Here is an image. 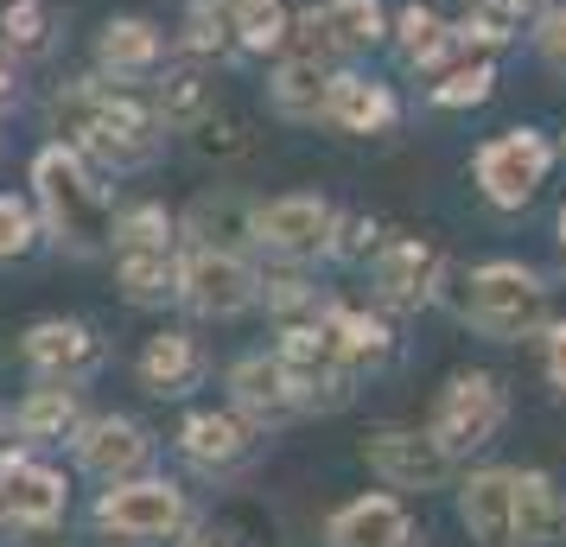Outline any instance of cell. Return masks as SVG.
Here are the masks:
<instances>
[{
	"label": "cell",
	"mask_w": 566,
	"mask_h": 547,
	"mask_svg": "<svg viewBox=\"0 0 566 547\" xmlns=\"http://www.w3.org/2000/svg\"><path fill=\"white\" fill-rule=\"evenodd\" d=\"M230 395L249 408V414H293L300 408V395L286 382L281 357H249V364L230 369Z\"/></svg>",
	"instance_id": "ac0fdd59"
},
{
	"label": "cell",
	"mask_w": 566,
	"mask_h": 547,
	"mask_svg": "<svg viewBox=\"0 0 566 547\" xmlns=\"http://www.w3.org/2000/svg\"><path fill=\"white\" fill-rule=\"evenodd\" d=\"M198 344L179 338V332H166V338H154L147 350H140V376H147V389L159 395H185L191 382H198Z\"/></svg>",
	"instance_id": "ffe728a7"
},
{
	"label": "cell",
	"mask_w": 566,
	"mask_h": 547,
	"mask_svg": "<svg viewBox=\"0 0 566 547\" xmlns=\"http://www.w3.org/2000/svg\"><path fill=\"white\" fill-rule=\"evenodd\" d=\"M325 90H332L325 64H318V57H293L281 71V83H274V103H281L286 115H318V108H325Z\"/></svg>",
	"instance_id": "603a6c76"
},
{
	"label": "cell",
	"mask_w": 566,
	"mask_h": 547,
	"mask_svg": "<svg viewBox=\"0 0 566 547\" xmlns=\"http://www.w3.org/2000/svg\"><path fill=\"white\" fill-rule=\"evenodd\" d=\"M27 242H32V210L0 198V255H20Z\"/></svg>",
	"instance_id": "d590c367"
},
{
	"label": "cell",
	"mask_w": 566,
	"mask_h": 547,
	"mask_svg": "<svg viewBox=\"0 0 566 547\" xmlns=\"http://www.w3.org/2000/svg\"><path fill=\"white\" fill-rule=\"evenodd\" d=\"M32 179H39V204H45V223H52L57 242H71L77 255H96L108 242V204L90 185L83 159L71 147H52V154H39Z\"/></svg>",
	"instance_id": "7a4b0ae2"
},
{
	"label": "cell",
	"mask_w": 566,
	"mask_h": 547,
	"mask_svg": "<svg viewBox=\"0 0 566 547\" xmlns=\"http://www.w3.org/2000/svg\"><path fill=\"white\" fill-rule=\"evenodd\" d=\"M57 128L77 134L90 154L115 166V172H128V166H147L159 147V128L154 115L128 96H103V90H71L64 103H57Z\"/></svg>",
	"instance_id": "6da1fadb"
},
{
	"label": "cell",
	"mask_w": 566,
	"mask_h": 547,
	"mask_svg": "<svg viewBox=\"0 0 566 547\" xmlns=\"http://www.w3.org/2000/svg\"><path fill=\"white\" fill-rule=\"evenodd\" d=\"M541 306H547V287H541L528 267L515 261H490L484 274H471V293H464L459 313L484 332V338H522L541 325Z\"/></svg>",
	"instance_id": "3957f363"
},
{
	"label": "cell",
	"mask_w": 566,
	"mask_h": 547,
	"mask_svg": "<svg viewBox=\"0 0 566 547\" xmlns=\"http://www.w3.org/2000/svg\"><path fill=\"white\" fill-rule=\"evenodd\" d=\"M122 255V287H128V299H166V287H172V249H115Z\"/></svg>",
	"instance_id": "7402d4cb"
},
{
	"label": "cell",
	"mask_w": 566,
	"mask_h": 547,
	"mask_svg": "<svg viewBox=\"0 0 566 547\" xmlns=\"http://www.w3.org/2000/svg\"><path fill=\"white\" fill-rule=\"evenodd\" d=\"M325 535H332V547H420L408 509L395 496H357V503H344Z\"/></svg>",
	"instance_id": "8fae6325"
},
{
	"label": "cell",
	"mask_w": 566,
	"mask_h": 547,
	"mask_svg": "<svg viewBox=\"0 0 566 547\" xmlns=\"http://www.w3.org/2000/svg\"><path fill=\"white\" fill-rule=\"evenodd\" d=\"M159 57V32L147 20H115L103 32V64L108 71H147Z\"/></svg>",
	"instance_id": "cb8c5ba5"
},
{
	"label": "cell",
	"mask_w": 566,
	"mask_h": 547,
	"mask_svg": "<svg viewBox=\"0 0 566 547\" xmlns=\"http://www.w3.org/2000/svg\"><path fill=\"white\" fill-rule=\"evenodd\" d=\"M541 172H547L541 134H503V140H490L484 154H478V185L490 191V204H503V210L528 204Z\"/></svg>",
	"instance_id": "ba28073f"
},
{
	"label": "cell",
	"mask_w": 566,
	"mask_h": 547,
	"mask_svg": "<svg viewBox=\"0 0 566 547\" xmlns=\"http://www.w3.org/2000/svg\"><path fill=\"white\" fill-rule=\"evenodd\" d=\"M484 96H490V64H471V71H459L452 83H439V103H446V108L484 103Z\"/></svg>",
	"instance_id": "836d02e7"
},
{
	"label": "cell",
	"mask_w": 566,
	"mask_h": 547,
	"mask_svg": "<svg viewBox=\"0 0 566 547\" xmlns=\"http://www.w3.org/2000/svg\"><path fill=\"white\" fill-rule=\"evenodd\" d=\"M547 376H554V389H566V325L547 332Z\"/></svg>",
	"instance_id": "ab89813d"
},
{
	"label": "cell",
	"mask_w": 566,
	"mask_h": 547,
	"mask_svg": "<svg viewBox=\"0 0 566 547\" xmlns=\"http://www.w3.org/2000/svg\"><path fill=\"white\" fill-rule=\"evenodd\" d=\"M13 103V83H7V71H0V108Z\"/></svg>",
	"instance_id": "b9f144b4"
},
{
	"label": "cell",
	"mask_w": 566,
	"mask_h": 547,
	"mask_svg": "<svg viewBox=\"0 0 566 547\" xmlns=\"http://www.w3.org/2000/svg\"><path fill=\"white\" fill-rule=\"evenodd\" d=\"M401 45H408L413 64H439L446 45H452V32L439 27L433 13H420V7H413V13H401Z\"/></svg>",
	"instance_id": "f1b7e54d"
},
{
	"label": "cell",
	"mask_w": 566,
	"mask_h": 547,
	"mask_svg": "<svg viewBox=\"0 0 566 547\" xmlns=\"http://www.w3.org/2000/svg\"><path fill=\"white\" fill-rule=\"evenodd\" d=\"M242 39H249L255 52H268V45H281V39H286V20H281V7H274V13H261V20H249V27H242Z\"/></svg>",
	"instance_id": "74e56055"
},
{
	"label": "cell",
	"mask_w": 566,
	"mask_h": 547,
	"mask_svg": "<svg viewBox=\"0 0 566 547\" xmlns=\"http://www.w3.org/2000/svg\"><path fill=\"white\" fill-rule=\"evenodd\" d=\"M325 115H332L337 128H350V134H376V128L395 122V103H388V90H376V83H363V77H332Z\"/></svg>",
	"instance_id": "d6986e66"
},
{
	"label": "cell",
	"mask_w": 566,
	"mask_h": 547,
	"mask_svg": "<svg viewBox=\"0 0 566 547\" xmlns=\"http://www.w3.org/2000/svg\"><path fill=\"white\" fill-rule=\"evenodd\" d=\"M77 465L103 484H122L147 465V433L134 420H90L77 433Z\"/></svg>",
	"instance_id": "5bb4252c"
},
{
	"label": "cell",
	"mask_w": 566,
	"mask_h": 547,
	"mask_svg": "<svg viewBox=\"0 0 566 547\" xmlns=\"http://www.w3.org/2000/svg\"><path fill=\"white\" fill-rule=\"evenodd\" d=\"M363 459L395 491H433V484H446V471H452V459L439 452L433 433H401V427L376 433V440L363 445Z\"/></svg>",
	"instance_id": "52a82bcc"
},
{
	"label": "cell",
	"mask_w": 566,
	"mask_h": 547,
	"mask_svg": "<svg viewBox=\"0 0 566 547\" xmlns=\"http://www.w3.org/2000/svg\"><path fill=\"white\" fill-rule=\"evenodd\" d=\"M27 357H32V369H45L52 382H71L83 369H96L103 344L90 338V325H77V318H45V325L27 332Z\"/></svg>",
	"instance_id": "9a60e30c"
},
{
	"label": "cell",
	"mask_w": 566,
	"mask_h": 547,
	"mask_svg": "<svg viewBox=\"0 0 566 547\" xmlns=\"http://www.w3.org/2000/svg\"><path fill=\"white\" fill-rule=\"evenodd\" d=\"M503 389H496V376H452V389L439 395V408H433V433L439 452L446 459H471V452H484L490 440H496V427H503Z\"/></svg>",
	"instance_id": "277c9868"
},
{
	"label": "cell",
	"mask_w": 566,
	"mask_h": 547,
	"mask_svg": "<svg viewBox=\"0 0 566 547\" xmlns=\"http://www.w3.org/2000/svg\"><path fill=\"white\" fill-rule=\"evenodd\" d=\"M13 427H20L27 440H64V433L77 427V401H71V389H39V395L20 401Z\"/></svg>",
	"instance_id": "44dd1931"
},
{
	"label": "cell",
	"mask_w": 566,
	"mask_h": 547,
	"mask_svg": "<svg viewBox=\"0 0 566 547\" xmlns=\"http://www.w3.org/2000/svg\"><path fill=\"white\" fill-rule=\"evenodd\" d=\"M7 39H13V45H39V39H45V7H39V0H13V7H7Z\"/></svg>",
	"instance_id": "e575fe53"
},
{
	"label": "cell",
	"mask_w": 566,
	"mask_h": 547,
	"mask_svg": "<svg viewBox=\"0 0 566 547\" xmlns=\"http://www.w3.org/2000/svg\"><path fill=\"white\" fill-rule=\"evenodd\" d=\"M64 516V477L27 459L0 465V528H52Z\"/></svg>",
	"instance_id": "30bf717a"
},
{
	"label": "cell",
	"mask_w": 566,
	"mask_h": 547,
	"mask_svg": "<svg viewBox=\"0 0 566 547\" xmlns=\"http://www.w3.org/2000/svg\"><path fill=\"white\" fill-rule=\"evenodd\" d=\"M318 27L332 45H369V39H382V13H376V0H332L318 13Z\"/></svg>",
	"instance_id": "d4e9b609"
},
{
	"label": "cell",
	"mask_w": 566,
	"mask_h": 547,
	"mask_svg": "<svg viewBox=\"0 0 566 547\" xmlns=\"http://www.w3.org/2000/svg\"><path fill=\"white\" fill-rule=\"evenodd\" d=\"M185 547H274V535L268 528H249V522H210Z\"/></svg>",
	"instance_id": "d6a6232c"
},
{
	"label": "cell",
	"mask_w": 566,
	"mask_h": 547,
	"mask_svg": "<svg viewBox=\"0 0 566 547\" xmlns=\"http://www.w3.org/2000/svg\"><path fill=\"white\" fill-rule=\"evenodd\" d=\"M306 299H312V293H306V281H300V274H281V281H268V306H274V313H300Z\"/></svg>",
	"instance_id": "8d00e7d4"
},
{
	"label": "cell",
	"mask_w": 566,
	"mask_h": 547,
	"mask_svg": "<svg viewBox=\"0 0 566 547\" xmlns=\"http://www.w3.org/2000/svg\"><path fill=\"white\" fill-rule=\"evenodd\" d=\"M459 516L478 547H515V484L510 471H478L459 491Z\"/></svg>",
	"instance_id": "7c38bea8"
},
{
	"label": "cell",
	"mask_w": 566,
	"mask_h": 547,
	"mask_svg": "<svg viewBox=\"0 0 566 547\" xmlns=\"http://www.w3.org/2000/svg\"><path fill=\"white\" fill-rule=\"evenodd\" d=\"M433 281H439V255L427 242H395L376 255V299L395 306V313H413L433 299Z\"/></svg>",
	"instance_id": "4fadbf2b"
},
{
	"label": "cell",
	"mask_w": 566,
	"mask_h": 547,
	"mask_svg": "<svg viewBox=\"0 0 566 547\" xmlns=\"http://www.w3.org/2000/svg\"><path fill=\"white\" fill-rule=\"evenodd\" d=\"M172 281H179V293L198 306V313H210V318L242 313V306L261 293L255 267H249V261H235L230 249H198V255L172 274Z\"/></svg>",
	"instance_id": "8992f818"
},
{
	"label": "cell",
	"mask_w": 566,
	"mask_h": 547,
	"mask_svg": "<svg viewBox=\"0 0 566 547\" xmlns=\"http://www.w3.org/2000/svg\"><path fill=\"white\" fill-rule=\"evenodd\" d=\"M515 484V547H547L566 528V503L547 471H510Z\"/></svg>",
	"instance_id": "2e32d148"
},
{
	"label": "cell",
	"mask_w": 566,
	"mask_h": 547,
	"mask_svg": "<svg viewBox=\"0 0 566 547\" xmlns=\"http://www.w3.org/2000/svg\"><path fill=\"white\" fill-rule=\"evenodd\" d=\"M376 217H344V223H332V255L344 261H363V255H376Z\"/></svg>",
	"instance_id": "1f68e13d"
},
{
	"label": "cell",
	"mask_w": 566,
	"mask_h": 547,
	"mask_svg": "<svg viewBox=\"0 0 566 547\" xmlns=\"http://www.w3.org/2000/svg\"><path fill=\"white\" fill-rule=\"evenodd\" d=\"M115 249H172V223H166V210L140 204L122 217V230H115Z\"/></svg>",
	"instance_id": "f546056e"
},
{
	"label": "cell",
	"mask_w": 566,
	"mask_h": 547,
	"mask_svg": "<svg viewBox=\"0 0 566 547\" xmlns=\"http://www.w3.org/2000/svg\"><path fill=\"white\" fill-rule=\"evenodd\" d=\"M191 230L217 249V242H230V235H242V230L255 235V217H249L242 204H230V198H223V204H217V198H205V204L191 210Z\"/></svg>",
	"instance_id": "83f0119b"
},
{
	"label": "cell",
	"mask_w": 566,
	"mask_h": 547,
	"mask_svg": "<svg viewBox=\"0 0 566 547\" xmlns=\"http://www.w3.org/2000/svg\"><path fill=\"white\" fill-rule=\"evenodd\" d=\"M325 332H332V344L344 350V364H350V369H357L363 357L376 364V357L388 350V332L376 325V318H363V313H332V325H325Z\"/></svg>",
	"instance_id": "484cf974"
},
{
	"label": "cell",
	"mask_w": 566,
	"mask_h": 547,
	"mask_svg": "<svg viewBox=\"0 0 566 547\" xmlns=\"http://www.w3.org/2000/svg\"><path fill=\"white\" fill-rule=\"evenodd\" d=\"M185 491L179 484H166V477H140V484H115L103 491L96 503V522H103L108 535H122V541H166V535H179L185 528Z\"/></svg>",
	"instance_id": "5b68a950"
},
{
	"label": "cell",
	"mask_w": 566,
	"mask_h": 547,
	"mask_svg": "<svg viewBox=\"0 0 566 547\" xmlns=\"http://www.w3.org/2000/svg\"><path fill=\"white\" fill-rule=\"evenodd\" d=\"M332 204L325 198H274L268 210H255V242L274 255L306 261L318 249H332Z\"/></svg>",
	"instance_id": "9c48e42d"
},
{
	"label": "cell",
	"mask_w": 566,
	"mask_h": 547,
	"mask_svg": "<svg viewBox=\"0 0 566 547\" xmlns=\"http://www.w3.org/2000/svg\"><path fill=\"white\" fill-rule=\"evenodd\" d=\"M159 115L179 122V128H191L198 115H210V83L198 77V71H172V77L159 83Z\"/></svg>",
	"instance_id": "4316f807"
},
{
	"label": "cell",
	"mask_w": 566,
	"mask_h": 547,
	"mask_svg": "<svg viewBox=\"0 0 566 547\" xmlns=\"http://www.w3.org/2000/svg\"><path fill=\"white\" fill-rule=\"evenodd\" d=\"M179 445H185V459H191V465L223 471V465H235V459H249L255 433H249L235 414H191V420H185V433H179Z\"/></svg>",
	"instance_id": "e0dca14e"
},
{
	"label": "cell",
	"mask_w": 566,
	"mask_h": 547,
	"mask_svg": "<svg viewBox=\"0 0 566 547\" xmlns=\"http://www.w3.org/2000/svg\"><path fill=\"white\" fill-rule=\"evenodd\" d=\"M235 7V20H242V27H249V20H261V13H274V7H281V0H230Z\"/></svg>",
	"instance_id": "60d3db41"
},
{
	"label": "cell",
	"mask_w": 566,
	"mask_h": 547,
	"mask_svg": "<svg viewBox=\"0 0 566 547\" xmlns=\"http://www.w3.org/2000/svg\"><path fill=\"white\" fill-rule=\"evenodd\" d=\"M541 52L566 64V7H560V13H547V27H541Z\"/></svg>",
	"instance_id": "f35d334b"
},
{
	"label": "cell",
	"mask_w": 566,
	"mask_h": 547,
	"mask_svg": "<svg viewBox=\"0 0 566 547\" xmlns=\"http://www.w3.org/2000/svg\"><path fill=\"white\" fill-rule=\"evenodd\" d=\"M191 128H198V154H210V159L249 154V134H242V122H217V115H198Z\"/></svg>",
	"instance_id": "4dcf8cb0"
},
{
	"label": "cell",
	"mask_w": 566,
	"mask_h": 547,
	"mask_svg": "<svg viewBox=\"0 0 566 547\" xmlns=\"http://www.w3.org/2000/svg\"><path fill=\"white\" fill-rule=\"evenodd\" d=\"M560 235H566V210H560Z\"/></svg>",
	"instance_id": "7bdbcfd3"
}]
</instances>
